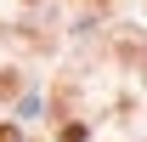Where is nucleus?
I'll return each mask as SVG.
<instances>
[{"label": "nucleus", "instance_id": "nucleus-1", "mask_svg": "<svg viewBox=\"0 0 147 142\" xmlns=\"http://www.w3.org/2000/svg\"><path fill=\"white\" fill-rule=\"evenodd\" d=\"M62 142H85V125H62Z\"/></svg>", "mask_w": 147, "mask_h": 142}, {"label": "nucleus", "instance_id": "nucleus-2", "mask_svg": "<svg viewBox=\"0 0 147 142\" xmlns=\"http://www.w3.org/2000/svg\"><path fill=\"white\" fill-rule=\"evenodd\" d=\"M0 142H17V131H11V125H6V131H0Z\"/></svg>", "mask_w": 147, "mask_h": 142}]
</instances>
